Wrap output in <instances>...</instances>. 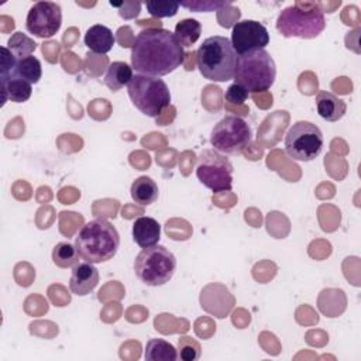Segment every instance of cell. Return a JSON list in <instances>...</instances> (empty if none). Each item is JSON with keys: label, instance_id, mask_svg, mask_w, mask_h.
Returning <instances> with one entry per match:
<instances>
[{"label": "cell", "instance_id": "6da1fadb", "mask_svg": "<svg viewBox=\"0 0 361 361\" xmlns=\"http://www.w3.org/2000/svg\"><path fill=\"white\" fill-rule=\"evenodd\" d=\"M183 59V47L175 34L165 28H145L131 45V68L141 75H168L179 68Z\"/></svg>", "mask_w": 361, "mask_h": 361}, {"label": "cell", "instance_id": "7a4b0ae2", "mask_svg": "<svg viewBox=\"0 0 361 361\" xmlns=\"http://www.w3.org/2000/svg\"><path fill=\"white\" fill-rule=\"evenodd\" d=\"M75 247L79 257L92 264H100L111 259L120 247L117 228L106 219L87 221L75 237Z\"/></svg>", "mask_w": 361, "mask_h": 361}, {"label": "cell", "instance_id": "3957f363", "mask_svg": "<svg viewBox=\"0 0 361 361\" xmlns=\"http://www.w3.org/2000/svg\"><path fill=\"white\" fill-rule=\"evenodd\" d=\"M237 54L228 38L213 35L206 38L196 51V65L202 76L212 82L233 79Z\"/></svg>", "mask_w": 361, "mask_h": 361}, {"label": "cell", "instance_id": "277c9868", "mask_svg": "<svg viewBox=\"0 0 361 361\" xmlns=\"http://www.w3.org/2000/svg\"><path fill=\"white\" fill-rule=\"evenodd\" d=\"M276 78V65L267 49L251 51L237 56L234 83L243 86L248 93L268 90Z\"/></svg>", "mask_w": 361, "mask_h": 361}, {"label": "cell", "instance_id": "5b68a950", "mask_svg": "<svg viewBox=\"0 0 361 361\" xmlns=\"http://www.w3.org/2000/svg\"><path fill=\"white\" fill-rule=\"evenodd\" d=\"M326 28L324 13L316 3H295L276 18V30L285 38H316Z\"/></svg>", "mask_w": 361, "mask_h": 361}, {"label": "cell", "instance_id": "8992f818", "mask_svg": "<svg viewBox=\"0 0 361 361\" xmlns=\"http://www.w3.org/2000/svg\"><path fill=\"white\" fill-rule=\"evenodd\" d=\"M131 103L147 117H157L171 103V92L158 76L135 73L127 85Z\"/></svg>", "mask_w": 361, "mask_h": 361}, {"label": "cell", "instance_id": "52a82bcc", "mask_svg": "<svg viewBox=\"0 0 361 361\" xmlns=\"http://www.w3.org/2000/svg\"><path fill=\"white\" fill-rule=\"evenodd\" d=\"M175 269V255L159 244L142 248L134 261L135 276L148 286L165 285L173 276Z\"/></svg>", "mask_w": 361, "mask_h": 361}, {"label": "cell", "instance_id": "ba28073f", "mask_svg": "<svg viewBox=\"0 0 361 361\" xmlns=\"http://www.w3.org/2000/svg\"><path fill=\"white\" fill-rule=\"evenodd\" d=\"M252 140L251 127L237 116H226L212 130L210 144L213 149L226 155H237L244 151Z\"/></svg>", "mask_w": 361, "mask_h": 361}, {"label": "cell", "instance_id": "9c48e42d", "mask_svg": "<svg viewBox=\"0 0 361 361\" xmlns=\"http://www.w3.org/2000/svg\"><path fill=\"white\" fill-rule=\"evenodd\" d=\"M323 133L310 121H296L285 135V151L295 161L309 162L320 155Z\"/></svg>", "mask_w": 361, "mask_h": 361}, {"label": "cell", "instance_id": "30bf717a", "mask_svg": "<svg viewBox=\"0 0 361 361\" xmlns=\"http://www.w3.org/2000/svg\"><path fill=\"white\" fill-rule=\"evenodd\" d=\"M196 176L207 189L217 192L231 190L233 165L226 155L216 149H203L197 158Z\"/></svg>", "mask_w": 361, "mask_h": 361}, {"label": "cell", "instance_id": "8fae6325", "mask_svg": "<svg viewBox=\"0 0 361 361\" xmlns=\"http://www.w3.org/2000/svg\"><path fill=\"white\" fill-rule=\"evenodd\" d=\"M62 24L61 6L54 1H37L30 8L25 27L28 32L38 38H49L55 35Z\"/></svg>", "mask_w": 361, "mask_h": 361}, {"label": "cell", "instance_id": "7c38bea8", "mask_svg": "<svg viewBox=\"0 0 361 361\" xmlns=\"http://www.w3.org/2000/svg\"><path fill=\"white\" fill-rule=\"evenodd\" d=\"M230 42L237 55L265 49L269 44V34L264 24L255 20H241L234 24Z\"/></svg>", "mask_w": 361, "mask_h": 361}, {"label": "cell", "instance_id": "4fadbf2b", "mask_svg": "<svg viewBox=\"0 0 361 361\" xmlns=\"http://www.w3.org/2000/svg\"><path fill=\"white\" fill-rule=\"evenodd\" d=\"M99 283V271L92 262H78L72 268V275L69 279V288L72 293L78 296H85L90 293Z\"/></svg>", "mask_w": 361, "mask_h": 361}, {"label": "cell", "instance_id": "5bb4252c", "mask_svg": "<svg viewBox=\"0 0 361 361\" xmlns=\"http://www.w3.org/2000/svg\"><path fill=\"white\" fill-rule=\"evenodd\" d=\"M161 238L159 223L148 216L138 217L133 224V240L141 248H148L158 244Z\"/></svg>", "mask_w": 361, "mask_h": 361}, {"label": "cell", "instance_id": "9a60e30c", "mask_svg": "<svg viewBox=\"0 0 361 361\" xmlns=\"http://www.w3.org/2000/svg\"><path fill=\"white\" fill-rule=\"evenodd\" d=\"M32 85L24 79L14 76L11 73L1 75V106L11 100L14 103L27 102L31 96Z\"/></svg>", "mask_w": 361, "mask_h": 361}, {"label": "cell", "instance_id": "2e32d148", "mask_svg": "<svg viewBox=\"0 0 361 361\" xmlns=\"http://www.w3.org/2000/svg\"><path fill=\"white\" fill-rule=\"evenodd\" d=\"M316 109L322 118L333 123V121H338L344 116L347 110V104L344 100L338 99L333 93L320 90L316 96Z\"/></svg>", "mask_w": 361, "mask_h": 361}, {"label": "cell", "instance_id": "e0dca14e", "mask_svg": "<svg viewBox=\"0 0 361 361\" xmlns=\"http://www.w3.org/2000/svg\"><path fill=\"white\" fill-rule=\"evenodd\" d=\"M85 45L94 54H107L111 51L114 45V35L113 31L102 24L92 25L85 37H83Z\"/></svg>", "mask_w": 361, "mask_h": 361}, {"label": "cell", "instance_id": "ac0fdd59", "mask_svg": "<svg viewBox=\"0 0 361 361\" xmlns=\"http://www.w3.org/2000/svg\"><path fill=\"white\" fill-rule=\"evenodd\" d=\"M130 193L135 203L141 206H148L158 199L159 190L155 180H152L149 176H138L133 182Z\"/></svg>", "mask_w": 361, "mask_h": 361}, {"label": "cell", "instance_id": "d6986e66", "mask_svg": "<svg viewBox=\"0 0 361 361\" xmlns=\"http://www.w3.org/2000/svg\"><path fill=\"white\" fill-rule=\"evenodd\" d=\"M133 76V68L128 63L116 61L109 65L107 72L104 75V83L111 92H117L126 85H128Z\"/></svg>", "mask_w": 361, "mask_h": 361}, {"label": "cell", "instance_id": "ffe728a7", "mask_svg": "<svg viewBox=\"0 0 361 361\" xmlns=\"http://www.w3.org/2000/svg\"><path fill=\"white\" fill-rule=\"evenodd\" d=\"M144 357L147 361H175L178 360V351L166 340L151 338L147 341Z\"/></svg>", "mask_w": 361, "mask_h": 361}, {"label": "cell", "instance_id": "44dd1931", "mask_svg": "<svg viewBox=\"0 0 361 361\" xmlns=\"http://www.w3.org/2000/svg\"><path fill=\"white\" fill-rule=\"evenodd\" d=\"M14 75V76H18L21 79H24L25 82L34 85L37 83L41 76H42V69H41V62L38 58L30 55L27 58H23V59H18L14 69L7 72V73H1V75Z\"/></svg>", "mask_w": 361, "mask_h": 361}, {"label": "cell", "instance_id": "7402d4cb", "mask_svg": "<svg viewBox=\"0 0 361 361\" xmlns=\"http://www.w3.org/2000/svg\"><path fill=\"white\" fill-rule=\"evenodd\" d=\"M173 34L183 48H190L202 34V24L195 18H183L175 25Z\"/></svg>", "mask_w": 361, "mask_h": 361}, {"label": "cell", "instance_id": "603a6c76", "mask_svg": "<svg viewBox=\"0 0 361 361\" xmlns=\"http://www.w3.org/2000/svg\"><path fill=\"white\" fill-rule=\"evenodd\" d=\"M79 254L73 244L69 241L58 243L52 250V259L54 264L61 268H68L71 265H75L79 262Z\"/></svg>", "mask_w": 361, "mask_h": 361}, {"label": "cell", "instance_id": "cb8c5ba5", "mask_svg": "<svg viewBox=\"0 0 361 361\" xmlns=\"http://www.w3.org/2000/svg\"><path fill=\"white\" fill-rule=\"evenodd\" d=\"M7 48L10 49V52L17 58V59H23L30 56L35 48L37 44L34 39H31L30 37H27L25 34L17 31L11 35V38L7 42Z\"/></svg>", "mask_w": 361, "mask_h": 361}, {"label": "cell", "instance_id": "d4e9b609", "mask_svg": "<svg viewBox=\"0 0 361 361\" xmlns=\"http://www.w3.org/2000/svg\"><path fill=\"white\" fill-rule=\"evenodd\" d=\"M147 11L157 18L162 17H173L179 10V1H168V0H148L145 1Z\"/></svg>", "mask_w": 361, "mask_h": 361}, {"label": "cell", "instance_id": "484cf974", "mask_svg": "<svg viewBox=\"0 0 361 361\" xmlns=\"http://www.w3.org/2000/svg\"><path fill=\"white\" fill-rule=\"evenodd\" d=\"M178 357L183 361H196L200 358V345L197 341L188 336L179 338V354Z\"/></svg>", "mask_w": 361, "mask_h": 361}, {"label": "cell", "instance_id": "4316f807", "mask_svg": "<svg viewBox=\"0 0 361 361\" xmlns=\"http://www.w3.org/2000/svg\"><path fill=\"white\" fill-rule=\"evenodd\" d=\"M227 4L228 3L226 1H179V6L186 7L192 11H214Z\"/></svg>", "mask_w": 361, "mask_h": 361}, {"label": "cell", "instance_id": "83f0119b", "mask_svg": "<svg viewBox=\"0 0 361 361\" xmlns=\"http://www.w3.org/2000/svg\"><path fill=\"white\" fill-rule=\"evenodd\" d=\"M247 97H248V92L237 83L230 85L224 93V99L233 104H243L247 100Z\"/></svg>", "mask_w": 361, "mask_h": 361}]
</instances>
